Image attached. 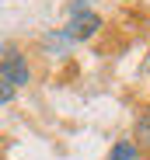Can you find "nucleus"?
Here are the masks:
<instances>
[{
	"label": "nucleus",
	"instance_id": "f03ea898",
	"mask_svg": "<svg viewBox=\"0 0 150 160\" xmlns=\"http://www.w3.org/2000/svg\"><path fill=\"white\" fill-rule=\"evenodd\" d=\"M0 77L7 80L11 87H24L32 80V70H28V59L14 49H4L0 52Z\"/></svg>",
	"mask_w": 150,
	"mask_h": 160
},
{
	"label": "nucleus",
	"instance_id": "f257e3e1",
	"mask_svg": "<svg viewBox=\"0 0 150 160\" xmlns=\"http://www.w3.org/2000/svg\"><path fill=\"white\" fill-rule=\"evenodd\" d=\"M98 28H101V18H98L84 0H77V4L70 7V24L63 28V38H66V42H84V38H91Z\"/></svg>",
	"mask_w": 150,
	"mask_h": 160
},
{
	"label": "nucleus",
	"instance_id": "7ed1b4c3",
	"mask_svg": "<svg viewBox=\"0 0 150 160\" xmlns=\"http://www.w3.org/2000/svg\"><path fill=\"white\" fill-rule=\"evenodd\" d=\"M133 146H136V150H150V108L136 118V129H133Z\"/></svg>",
	"mask_w": 150,
	"mask_h": 160
},
{
	"label": "nucleus",
	"instance_id": "39448f33",
	"mask_svg": "<svg viewBox=\"0 0 150 160\" xmlns=\"http://www.w3.org/2000/svg\"><path fill=\"white\" fill-rule=\"evenodd\" d=\"M11 98H14V87L7 84V80H4V77H0V104H7Z\"/></svg>",
	"mask_w": 150,
	"mask_h": 160
},
{
	"label": "nucleus",
	"instance_id": "20e7f679",
	"mask_svg": "<svg viewBox=\"0 0 150 160\" xmlns=\"http://www.w3.org/2000/svg\"><path fill=\"white\" fill-rule=\"evenodd\" d=\"M108 160H140V150L133 146V139H119L108 150Z\"/></svg>",
	"mask_w": 150,
	"mask_h": 160
}]
</instances>
